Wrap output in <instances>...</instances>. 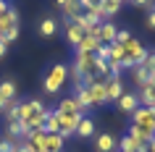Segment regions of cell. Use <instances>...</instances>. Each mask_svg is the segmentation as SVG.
I'll return each instance as SVG.
<instances>
[{
  "label": "cell",
  "instance_id": "3",
  "mask_svg": "<svg viewBox=\"0 0 155 152\" xmlns=\"http://www.w3.org/2000/svg\"><path fill=\"white\" fill-rule=\"evenodd\" d=\"M131 121L134 126H139L147 134H155V108H137L131 113Z\"/></svg>",
  "mask_w": 155,
  "mask_h": 152
},
{
  "label": "cell",
  "instance_id": "29",
  "mask_svg": "<svg viewBox=\"0 0 155 152\" xmlns=\"http://www.w3.org/2000/svg\"><path fill=\"white\" fill-rule=\"evenodd\" d=\"M147 8H150V13H155V0H150V5H147Z\"/></svg>",
  "mask_w": 155,
  "mask_h": 152
},
{
  "label": "cell",
  "instance_id": "13",
  "mask_svg": "<svg viewBox=\"0 0 155 152\" xmlns=\"http://www.w3.org/2000/svg\"><path fill=\"white\" fill-rule=\"evenodd\" d=\"M116 105H118V110H121V113H129V115H131V113H134V110L139 108V102H137V95H131V92H124V95L118 97V102H116Z\"/></svg>",
  "mask_w": 155,
  "mask_h": 152
},
{
  "label": "cell",
  "instance_id": "4",
  "mask_svg": "<svg viewBox=\"0 0 155 152\" xmlns=\"http://www.w3.org/2000/svg\"><path fill=\"white\" fill-rule=\"evenodd\" d=\"M105 102L110 105V102H118V97L126 92L124 89V84H121V79H113V76H105Z\"/></svg>",
  "mask_w": 155,
  "mask_h": 152
},
{
  "label": "cell",
  "instance_id": "16",
  "mask_svg": "<svg viewBox=\"0 0 155 152\" xmlns=\"http://www.w3.org/2000/svg\"><path fill=\"white\" fill-rule=\"evenodd\" d=\"M53 110H55V113H61V115H74V113H82L74 97H66V100H61V102H58L55 108H53ZM82 115H84V113H82Z\"/></svg>",
  "mask_w": 155,
  "mask_h": 152
},
{
  "label": "cell",
  "instance_id": "7",
  "mask_svg": "<svg viewBox=\"0 0 155 152\" xmlns=\"http://www.w3.org/2000/svg\"><path fill=\"white\" fill-rule=\"evenodd\" d=\"M63 144H66V139L61 134H45L42 144H40V152H63Z\"/></svg>",
  "mask_w": 155,
  "mask_h": 152
},
{
  "label": "cell",
  "instance_id": "21",
  "mask_svg": "<svg viewBox=\"0 0 155 152\" xmlns=\"http://www.w3.org/2000/svg\"><path fill=\"white\" fill-rule=\"evenodd\" d=\"M129 40H131V32H129V29H116V42H118V45H126Z\"/></svg>",
  "mask_w": 155,
  "mask_h": 152
},
{
  "label": "cell",
  "instance_id": "10",
  "mask_svg": "<svg viewBox=\"0 0 155 152\" xmlns=\"http://www.w3.org/2000/svg\"><path fill=\"white\" fill-rule=\"evenodd\" d=\"M74 136H79V139H92V136H95V118H92V115H84V118L79 121L76 131H74Z\"/></svg>",
  "mask_w": 155,
  "mask_h": 152
},
{
  "label": "cell",
  "instance_id": "30",
  "mask_svg": "<svg viewBox=\"0 0 155 152\" xmlns=\"http://www.w3.org/2000/svg\"><path fill=\"white\" fill-rule=\"evenodd\" d=\"M63 3H66V0H55V5H63Z\"/></svg>",
  "mask_w": 155,
  "mask_h": 152
},
{
  "label": "cell",
  "instance_id": "15",
  "mask_svg": "<svg viewBox=\"0 0 155 152\" xmlns=\"http://www.w3.org/2000/svg\"><path fill=\"white\" fill-rule=\"evenodd\" d=\"M11 26H18V11H16V5H11V8L0 16V34L8 32Z\"/></svg>",
  "mask_w": 155,
  "mask_h": 152
},
{
  "label": "cell",
  "instance_id": "28",
  "mask_svg": "<svg viewBox=\"0 0 155 152\" xmlns=\"http://www.w3.org/2000/svg\"><path fill=\"white\" fill-rule=\"evenodd\" d=\"M5 108H8V102H5V100L0 97V113H5Z\"/></svg>",
  "mask_w": 155,
  "mask_h": 152
},
{
  "label": "cell",
  "instance_id": "18",
  "mask_svg": "<svg viewBox=\"0 0 155 152\" xmlns=\"http://www.w3.org/2000/svg\"><path fill=\"white\" fill-rule=\"evenodd\" d=\"M137 147H139V144L134 142L129 134H124L121 139L116 142V152H137Z\"/></svg>",
  "mask_w": 155,
  "mask_h": 152
},
{
  "label": "cell",
  "instance_id": "6",
  "mask_svg": "<svg viewBox=\"0 0 155 152\" xmlns=\"http://www.w3.org/2000/svg\"><path fill=\"white\" fill-rule=\"evenodd\" d=\"M116 139L110 131H100L95 134V152H116Z\"/></svg>",
  "mask_w": 155,
  "mask_h": 152
},
{
  "label": "cell",
  "instance_id": "14",
  "mask_svg": "<svg viewBox=\"0 0 155 152\" xmlns=\"http://www.w3.org/2000/svg\"><path fill=\"white\" fill-rule=\"evenodd\" d=\"M100 45H103V42L97 40V34H84V40L74 47V53H95Z\"/></svg>",
  "mask_w": 155,
  "mask_h": 152
},
{
  "label": "cell",
  "instance_id": "5",
  "mask_svg": "<svg viewBox=\"0 0 155 152\" xmlns=\"http://www.w3.org/2000/svg\"><path fill=\"white\" fill-rule=\"evenodd\" d=\"M87 89H90L92 108H95V105H108V102H105V81H103V79H92V81H87Z\"/></svg>",
  "mask_w": 155,
  "mask_h": 152
},
{
  "label": "cell",
  "instance_id": "22",
  "mask_svg": "<svg viewBox=\"0 0 155 152\" xmlns=\"http://www.w3.org/2000/svg\"><path fill=\"white\" fill-rule=\"evenodd\" d=\"M0 152H16V142H11V139H0Z\"/></svg>",
  "mask_w": 155,
  "mask_h": 152
},
{
  "label": "cell",
  "instance_id": "19",
  "mask_svg": "<svg viewBox=\"0 0 155 152\" xmlns=\"http://www.w3.org/2000/svg\"><path fill=\"white\" fill-rule=\"evenodd\" d=\"M61 11H63V18H74L76 13H82V5H79V0H66Z\"/></svg>",
  "mask_w": 155,
  "mask_h": 152
},
{
  "label": "cell",
  "instance_id": "24",
  "mask_svg": "<svg viewBox=\"0 0 155 152\" xmlns=\"http://www.w3.org/2000/svg\"><path fill=\"white\" fill-rule=\"evenodd\" d=\"M8 8H11V3H8V0H0V16H3V13H5Z\"/></svg>",
  "mask_w": 155,
  "mask_h": 152
},
{
  "label": "cell",
  "instance_id": "9",
  "mask_svg": "<svg viewBox=\"0 0 155 152\" xmlns=\"http://www.w3.org/2000/svg\"><path fill=\"white\" fill-rule=\"evenodd\" d=\"M37 32H40V37L42 40H53L58 34V18H53V16H45L40 21V26H37Z\"/></svg>",
  "mask_w": 155,
  "mask_h": 152
},
{
  "label": "cell",
  "instance_id": "2",
  "mask_svg": "<svg viewBox=\"0 0 155 152\" xmlns=\"http://www.w3.org/2000/svg\"><path fill=\"white\" fill-rule=\"evenodd\" d=\"M66 81H68V66L66 63H53L45 71V76H42V89H45V95H58Z\"/></svg>",
  "mask_w": 155,
  "mask_h": 152
},
{
  "label": "cell",
  "instance_id": "12",
  "mask_svg": "<svg viewBox=\"0 0 155 152\" xmlns=\"http://www.w3.org/2000/svg\"><path fill=\"white\" fill-rule=\"evenodd\" d=\"M0 97L5 100V102H13L18 100V87L13 79H0Z\"/></svg>",
  "mask_w": 155,
  "mask_h": 152
},
{
  "label": "cell",
  "instance_id": "26",
  "mask_svg": "<svg viewBox=\"0 0 155 152\" xmlns=\"http://www.w3.org/2000/svg\"><path fill=\"white\" fill-rule=\"evenodd\" d=\"M147 26H150V29H155V13H147Z\"/></svg>",
  "mask_w": 155,
  "mask_h": 152
},
{
  "label": "cell",
  "instance_id": "25",
  "mask_svg": "<svg viewBox=\"0 0 155 152\" xmlns=\"http://www.w3.org/2000/svg\"><path fill=\"white\" fill-rule=\"evenodd\" d=\"M131 5H142V8H147V5H150V0H129Z\"/></svg>",
  "mask_w": 155,
  "mask_h": 152
},
{
  "label": "cell",
  "instance_id": "1",
  "mask_svg": "<svg viewBox=\"0 0 155 152\" xmlns=\"http://www.w3.org/2000/svg\"><path fill=\"white\" fill-rule=\"evenodd\" d=\"M48 110L50 108L42 102V100H34V97L18 100V121H24L32 131H42V123H45Z\"/></svg>",
  "mask_w": 155,
  "mask_h": 152
},
{
  "label": "cell",
  "instance_id": "8",
  "mask_svg": "<svg viewBox=\"0 0 155 152\" xmlns=\"http://www.w3.org/2000/svg\"><path fill=\"white\" fill-rule=\"evenodd\" d=\"M131 76H134L137 89H142L145 84H153L155 81V73L150 71V68H145V66H134V68H131Z\"/></svg>",
  "mask_w": 155,
  "mask_h": 152
},
{
  "label": "cell",
  "instance_id": "17",
  "mask_svg": "<svg viewBox=\"0 0 155 152\" xmlns=\"http://www.w3.org/2000/svg\"><path fill=\"white\" fill-rule=\"evenodd\" d=\"M82 40H84V32L79 29V26L74 24V21H71V24H66V42H68L71 47H76Z\"/></svg>",
  "mask_w": 155,
  "mask_h": 152
},
{
  "label": "cell",
  "instance_id": "23",
  "mask_svg": "<svg viewBox=\"0 0 155 152\" xmlns=\"http://www.w3.org/2000/svg\"><path fill=\"white\" fill-rule=\"evenodd\" d=\"M16 152H34V150H32V144H29V142H18L16 144Z\"/></svg>",
  "mask_w": 155,
  "mask_h": 152
},
{
  "label": "cell",
  "instance_id": "20",
  "mask_svg": "<svg viewBox=\"0 0 155 152\" xmlns=\"http://www.w3.org/2000/svg\"><path fill=\"white\" fill-rule=\"evenodd\" d=\"M16 40H18V26H11L8 32L0 34V42H3V45H11V42H16Z\"/></svg>",
  "mask_w": 155,
  "mask_h": 152
},
{
  "label": "cell",
  "instance_id": "27",
  "mask_svg": "<svg viewBox=\"0 0 155 152\" xmlns=\"http://www.w3.org/2000/svg\"><path fill=\"white\" fill-rule=\"evenodd\" d=\"M5 53H8V45H3V42H0V60L5 58Z\"/></svg>",
  "mask_w": 155,
  "mask_h": 152
},
{
  "label": "cell",
  "instance_id": "11",
  "mask_svg": "<svg viewBox=\"0 0 155 152\" xmlns=\"http://www.w3.org/2000/svg\"><path fill=\"white\" fill-rule=\"evenodd\" d=\"M95 34H97V40L103 42V45H110V42H116V24L113 21H103Z\"/></svg>",
  "mask_w": 155,
  "mask_h": 152
}]
</instances>
